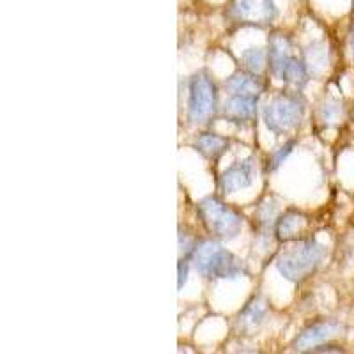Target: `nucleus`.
I'll return each mask as SVG.
<instances>
[{
  "instance_id": "1",
  "label": "nucleus",
  "mask_w": 354,
  "mask_h": 354,
  "mask_svg": "<svg viewBox=\"0 0 354 354\" xmlns=\"http://www.w3.org/2000/svg\"><path fill=\"white\" fill-rule=\"evenodd\" d=\"M326 259V246L317 239L306 238L292 241L277 259V270L289 282L301 283L310 278Z\"/></svg>"
},
{
  "instance_id": "2",
  "label": "nucleus",
  "mask_w": 354,
  "mask_h": 354,
  "mask_svg": "<svg viewBox=\"0 0 354 354\" xmlns=\"http://www.w3.org/2000/svg\"><path fill=\"white\" fill-rule=\"evenodd\" d=\"M195 270L207 280H221V278H239L246 273L245 262L229 252L214 239H204L197 243L189 255Z\"/></svg>"
},
{
  "instance_id": "3",
  "label": "nucleus",
  "mask_w": 354,
  "mask_h": 354,
  "mask_svg": "<svg viewBox=\"0 0 354 354\" xmlns=\"http://www.w3.org/2000/svg\"><path fill=\"white\" fill-rule=\"evenodd\" d=\"M306 112V101L299 91H286L268 101L264 106V122L274 135H287L301 124Z\"/></svg>"
},
{
  "instance_id": "4",
  "label": "nucleus",
  "mask_w": 354,
  "mask_h": 354,
  "mask_svg": "<svg viewBox=\"0 0 354 354\" xmlns=\"http://www.w3.org/2000/svg\"><path fill=\"white\" fill-rule=\"evenodd\" d=\"M218 112V87L209 73L202 69L189 78L188 119L192 124L205 126Z\"/></svg>"
},
{
  "instance_id": "5",
  "label": "nucleus",
  "mask_w": 354,
  "mask_h": 354,
  "mask_svg": "<svg viewBox=\"0 0 354 354\" xmlns=\"http://www.w3.org/2000/svg\"><path fill=\"white\" fill-rule=\"evenodd\" d=\"M198 216L202 223L207 229V232L213 234V238L230 239L238 238V234L243 229V216L239 211L230 207L229 204L221 202L216 197H207L198 204Z\"/></svg>"
},
{
  "instance_id": "6",
  "label": "nucleus",
  "mask_w": 354,
  "mask_h": 354,
  "mask_svg": "<svg viewBox=\"0 0 354 354\" xmlns=\"http://www.w3.org/2000/svg\"><path fill=\"white\" fill-rule=\"evenodd\" d=\"M278 17L273 0H230L227 18L236 25L266 27Z\"/></svg>"
},
{
  "instance_id": "7",
  "label": "nucleus",
  "mask_w": 354,
  "mask_h": 354,
  "mask_svg": "<svg viewBox=\"0 0 354 354\" xmlns=\"http://www.w3.org/2000/svg\"><path fill=\"white\" fill-rule=\"evenodd\" d=\"M342 331V324L333 319H322V321L314 322L306 326L298 337L294 338L292 342V351H298V353H305V351H314L317 346L326 344L328 340L335 338L337 335H340Z\"/></svg>"
},
{
  "instance_id": "8",
  "label": "nucleus",
  "mask_w": 354,
  "mask_h": 354,
  "mask_svg": "<svg viewBox=\"0 0 354 354\" xmlns=\"http://www.w3.org/2000/svg\"><path fill=\"white\" fill-rule=\"evenodd\" d=\"M255 163L254 160H241L230 165L225 172L221 174L218 186L223 194H236L239 189L250 188L255 181Z\"/></svg>"
},
{
  "instance_id": "9",
  "label": "nucleus",
  "mask_w": 354,
  "mask_h": 354,
  "mask_svg": "<svg viewBox=\"0 0 354 354\" xmlns=\"http://www.w3.org/2000/svg\"><path fill=\"white\" fill-rule=\"evenodd\" d=\"M270 314V305L262 296H254L239 312L236 319V331L239 335H255Z\"/></svg>"
},
{
  "instance_id": "10",
  "label": "nucleus",
  "mask_w": 354,
  "mask_h": 354,
  "mask_svg": "<svg viewBox=\"0 0 354 354\" xmlns=\"http://www.w3.org/2000/svg\"><path fill=\"white\" fill-rule=\"evenodd\" d=\"M292 41L282 32H274L268 41V66H270L273 77L280 80L283 69L292 62L294 55Z\"/></svg>"
},
{
  "instance_id": "11",
  "label": "nucleus",
  "mask_w": 354,
  "mask_h": 354,
  "mask_svg": "<svg viewBox=\"0 0 354 354\" xmlns=\"http://www.w3.org/2000/svg\"><path fill=\"white\" fill-rule=\"evenodd\" d=\"M308 225V218L298 209H287L277 218L273 227L274 238L280 243L298 241Z\"/></svg>"
},
{
  "instance_id": "12",
  "label": "nucleus",
  "mask_w": 354,
  "mask_h": 354,
  "mask_svg": "<svg viewBox=\"0 0 354 354\" xmlns=\"http://www.w3.org/2000/svg\"><path fill=\"white\" fill-rule=\"evenodd\" d=\"M225 88L230 96H245V97H259L264 93L266 84L257 73L252 71H238L232 77L225 80Z\"/></svg>"
},
{
  "instance_id": "13",
  "label": "nucleus",
  "mask_w": 354,
  "mask_h": 354,
  "mask_svg": "<svg viewBox=\"0 0 354 354\" xmlns=\"http://www.w3.org/2000/svg\"><path fill=\"white\" fill-rule=\"evenodd\" d=\"M257 113V97L230 96L223 105V117L232 124H250Z\"/></svg>"
},
{
  "instance_id": "14",
  "label": "nucleus",
  "mask_w": 354,
  "mask_h": 354,
  "mask_svg": "<svg viewBox=\"0 0 354 354\" xmlns=\"http://www.w3.org/2000/svg\"><path fill=\"white\" fill-rule=\"evenodd\" d=\"M194 147L204 158H207L211 161H216L218 158L223 156L229 151L230 142L229 138L216 135V133H202V135H198L195 138Z\"/></svg>"
},
{
  "instance_id": "15",
  "label": "nucleus",
  "mask_w": 354,
  "mask_h": 354,
  "mask_svg": "<svg viewBox=\"0 0 354 354\" xmlns=\"http://www.w3.org/2000/svg\"><path fill=\"white\" fill-rule=\"evenodd\" d=\"M255 221L261 230H268L270 225L274 227V221H277V202L273 198H266L259 204L257 211H255Z\"/></svg>"
},
{
  "instance_id": "16",
  "label": "nucleus",
  "mask_w": 354,
  "mask_h": 354,
  "mask_svg": "<svg viewBox=\"0 0 354 354\" xmlns=\"http://www.w3.org/2000/svg\"><path fill=\"white\" fill-rule=\"evenodd\" d=\"M241 59H243V64H245L246 71L259 73L262 68H264L266 62H268V52H264L262 48L255 46V48L245 50L241 55Z\"/></svg>"
},
{
  "instance_id": "17",
  "label": "nucleus",
  "mask_w": 354,
  "mask_h": 354,
  "mask_svg": "<svg viewBox=\"0 0 354 354\" xmlns=\"http://www.w3.org/2000/svg\"><path fill=\"white\" fill-rule=\"evenodd\" d=\"M342 115V106L337 101H328L326 105L321 106V117L324 122H337Z\"/></svg>"
},
{
  "instance_id": "18",
  "label": "nucleus",
  "mask_w": 354,
  "mask_h": 354,
  "mask_svg": "<svg viewBox=\"0 0 354 354\" xmlns=\"http://www.w3.org/2000/svg\"><path fill=\"white\" fill-rule=\"evenodd\" d=\"M294 145H296V142H294V140L287 142V144L283 145V147H280V149H278L277 153L273 154V158H271V169H277L278 165H282L283 160H286V158L289 156L290 153H292Z\"/></svg>"
},
{
  "instance_id": "19",
  "label": "nucleus",
  "mask_w": 354,
  "mask_h": 354,
  "mask_svg": "<svg viewBox=\"0 0 354 354\" xmlns=\"http://www.w3.org/2000/svg\"><path fill=\"white\" fill-rule=\"evenodd\" d=\"M186 277H188V262L181 261L179 262V289H183L185 286Z\"/></svg>"
},
{
  "instance_id": "20",
  "label": "nucleus",
  "mask_w": 354,
  "mask_h": 354,
  "mask_svg": "<svg viewBox=\"0 0 354 354\" xmlns=\"http://www.w3.org/2000/svg\"><path fill=\"white\" fill-rule=\"evenodd\" d=\"M342 347H337V346H326V344H322V346L315 347L312 353H342Z\"/></svg>"
},
{
  "instance_id": "21",
  "label": "nucleus",
  "mask_w": 354,
  "mask_h": 354,
  "mask_svg": "<svg viewBox=\"0 0 354 354\" xmlns=\"http://www.w3.org/2000/svg\"><path fill=\"white\" fill-rule=\"evenodd\" d=\"M349 46H351V53H353V59H354V21L351 25V30H349Z\"/></svg>"
},
{
  "instance_id": "22",
  "label": "nucleus",
  "mask_w": 354,
  "mask_h": 354,
  "mask_svg": "<svg viewBox=\"0 0 354 354\" xmlns=\"http://www.w3.org/2000/svg\"><path fill=\"white\" fill-rule=\"evenodd\" d=\"M353 4H354V0H353Z\"/></svg>"
}]
</instances>
